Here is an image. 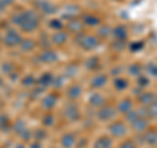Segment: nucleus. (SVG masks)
Segmentation results:
<instances>
[{
    "mask_svg": "<svg viewBox=\"0 0 157 148\" xmlns=\"http://www.w3.org/2000/svg\"><path fill=\"white\" fill-rule=\"evenodd\" d=\"M119 148H137V146L134 143V140H131V139H126L123 140L119 144Z\"/></svg>",
    "mask_w": 157,
    "mask_h": 148,
    "instance_id": "nucleus-31",
    "label": "nucleus"
},
{
    "mask_svg": "<svg viewBox=\"0 0 157 148\" xmlns=\"http://www.w3.org/2000/svg\"><path fill=\"white\" fill-rule=\"evenodd\" d=\"M149 84V77H147L144 75H140L137 77V87L139 88H144V87H148Z\"/></svg>",
    "mask_w": 157,
    "mask_h": 148,
    "instance_id": "nucleus-28",
    "label": "nucleus"
},
{
    "mask_svg": "<svg viewBox=\"0 0 157 148\" xmlns=\"http://www.w3.org/2000/svg\"><path fill=\"white\" fill-rule=\"evenodd\" d=\"M51 83H52V76H51V73H45V75H42V77L39 79V84H42L43 87L50 85Z\"/></svg>",
    "mask_w": 157,
    "mask_h": 148,
    "instance_id": "nucleus-27",
    "label": "nucleus"
},
{
    "mask_svg": "<svg viewBox=\"0 0 157 148\" xmlns=\"http://www.w3.org/2000/svg\"><path fill=\"white\" fill-rule=\"evenodd\" d=\"M111 34L115 37V39H119V41H124L128 36V32H127V28L124 25H118L111 30Z\"/></svg>",
    "mask_w": 157,
    "mask_h": 148,
    "instance_id": "nucleus-12",
    "label": "nucleus"
},
{
    "mask_svg": "<svg viewBox=\"0 0 157 148\" xmlns=\"http://www.w3.org/2000/svg\"><path fill=\"white\" fill-rule=\"evenodd\" d=\"M147 118H157V103L156 102L147 106Z\"/></svg>",
    "mask_w": 157,
    "mask_h": 148,
    "instance_id": "nucleus-24",
    "label": "nucleus"
},
{
    "mask_svg": "<svg viewBox=\"0 0 157 148\" xmlns=\"http://www.w3.org/2000/svg\"><path fill=\"white\" fill-rule=\"evenodd\" d=\"M82 25H84V24H82L81 21H77V20H72V21L68 22L67 28H68V30H70L71 33L78 34V32L81 33V30H82Z\"/></svg>",
    "mask_w": 157,
    "mask_h": 148,
    "instance_id": "nucleus-17",
    "label": "nucleus"
},
{
    "mask_svg": "<svg viewBox=\"0 0 157 148\" xmlns=\"http://www.w3.org/2000/svg\"><path fill=\"white\" fill-rule=\"evenodd\" d=\"M121 72H122V67L121 66H117L115 68H113V70L110 71V75L111 76H115V77H119Z\"/></svg>",
    "mask_w": 157,
    "mask_h": 148,
    "instance_id": "nucleus-34",
    "label": "nucleus"
},
{
    "mask_svg": "<svg viewBox=\"0 0 157 148\" xmlns=\"http://www.w3.org/2000/svg\"><path fill=\"white\" fill-rule=\"evenodd\" d=\"M132 106H134V102H132L131 98H122L117 105V111L122 113V114H127L128 111L132 110Z\"/></svg>",
    "mask_w": 157,
    "mask_h": 148,
    "instance_id": "nucleus-8",
    "label": "nucleus"
},
{
    "mask_svg": "<svg viewBox=\"0 0 157 148\" xmlns=\"http://www.w3.org/2000/svg\"><path fill=\"white\" fill-rule=\"evenodd\" d=\"M111 30L113 29L109 26V25H102L98 28V30H97V37L98 38H107L111 34Z\"/></svg>",
    "mask_w": 157,
    "mask_h": 148,
    "instance_id": "nucleus-20",
    "label": "nucleus"
},
{
    "mask_svg": "<svg viewBox=\"0 0 157 148\" xmlns=\"http://www.w3.org/2000/svg\"><path fill=\"white\" fill-rule=\"evenodd\" d=\"M155 102H156V103H157V96H156V97H155Z\"/></svg>",
    "mask_w": 157,
    "mask_h": 148,
    "instance_id": "nucleus-37",
    "label": "nucleus"
},
{
    "mask_svg": "<svg viewBox=\"0 0 157 148\" xmlns=\"http://www.w3.org/2000/svg\"><path fill=\"white\" fill-rule=\"evenodd\" d=\"M131 127H132V130L136 131V132H144L145 130H148V127H149L148 118H141V117H139L135 122L131 123Z\"/></svg>",
    "mask_w": 157,
    "mask_h": 148,
    "instance_id": "nucleus-7",
    "label": "nucleus"
},
{
    "mask_svg": "<svg viewBox=\"0 0 157 148\" xmlns=\"http://www.w3.org/2000/svg\"><path fill=\"white\" fill-rule=\"evenodd\" d=\"M141 71H143V67L139 63H132V64L128 67V73L134 77H139L141 75Z\"/></svg>",
    "mask_w": 157,
    "mask_h": 148,
    "instance_id": "nucleus-19",
    "label": "nucleus"
},
{
    "mask_svg": "<svg viewBox=\"0 0 157 148\" xmlns=\"http://www.w3.org/2000/svg\"><path fill=\"white\" fill-rule=\"evenodd\" d=\"M68 39V34L64 33V32H58L55 33V36H54L52 41L54 43H56V45H63V43H66Z\"/></svg>",
    "mask_w": 157,
    "mask_h": 148,
    "instance_id": "nucleus-21",
    "label": "nucleus"
},
{
    "mask_svg": "<svg viewBox=\"0 0 157 148\" xmlns=\"http://www.w3.org/2000/svg\"><path fill=\"white\" fill-rule=\"evenodd\" d=\"M55 103H56V96L55 95H48L47 97H45L42 105H43V107H46V109H52V107L55 106Z\"/></svg>",
    "mask_w": 157,
    "mask_h": 148,
    "instance_id": "nucleus-22",
    "label": "nucleus"
},
{
    "mask_svg": "<svg viewBox=\"0 0 157 148\" xmlns=\"http://www.w3.org/2000/svg\"><path fill=\"white\" fill-rule=\"evenodd\" d=\"M100 64H101V60H100V58L96 56V55H92V56H89V58H88L86 60H85V67H86L89 71L97 70V68L100 67Z\"/></svg>",
    "mask_w": 157,
    "mask_h": 148,
    "instance_id": "nucleus-16",
    "label": "nucleus"
},
{
    "mask_svg": "<svg viewBox=\"0 0 157 148\" xmlns=\"http://www.w3.org/2000/svg\"><path fill=\"white\" fill-rule=\"evenodd\" d=\"M111 47L114 49L115 51H122V50H124L126 43H124V41H119V39H117L115 42L111 43Z\"/></svg>",
    "mask_w": 157,
    "mask_h": 148,
    "instance_id": "nucleus-29",
    "label": "nucleus"
},
{
    "mask_svg": "<svg viewBox=\"0 0 157 148\" xmlns=\"http://www.w3.org/2000/svg\"><path fill=\"white\" fill-rule=\"evenodd\" d=\"M81 95H82V88H81V85H78V84H73V85H71L67 91V97L71 98L72 101L80 98Z\"/></svg>",
    "mask_w": 157,
    "mask_h": 148,
    "instance_id": "nucleus-10",
    "label": "nucleus"
},
{
    "mask_svg": "<svg viewBox=\"0 0 157 148\" xmlns=\"http://www.w3.org/2000/svg\"><path fill=\"white\" fill-rule=\"evenodd\" d=\"M145 70L149 76L157 77V63H148V64L145 66Z\"/></svg>",
    "mask_w": 157,
    "mask_h": 148,
    "instance_id": "nucleus-25",
    "label": "nucleus"
},
{
    "mask_svg": "<svg viewBox=\"0 0 157 148\" xmlns=\"http://www.w3.org/2000/svg\"><path fill=\"white\" fill-rule=\"evenodd\" d=\"M52 115H46L45 118V125H50V123H52Z\"/></svg>",
    "mask_w": 157,
    "mask_h": 148,
    "instance_id": "nucleus-36",
    "label": "nucleus"
},
{
    "mask_svg": "<svg viewBox=\"0 0 157 148\" xmlns=\"http://www.w3.org/2000/svg\"><path fill=\"white\" fill-rule=\"evenodd\" d=\"M88 103L94 109H100V107L106 105V97L100 92H94L88 98Z\"/></svg>",
    "mask_w": 157,
    "mask_h": 148,
    "instance_id": "nucleus-4",
    "label": "nucleus"
},
{
    "mask_svg": "<svg viewBox=\"0 0 157 148\" xmlns=\"http://www.w3.org/2000/svg\"><path fill=\"white\" fill-rule=\"evenodd\" d=\"M117 109L114 106H110V105H105L98 109L97 111V119L101 121V122H109V121H113L114 118L117 117Z\"/></svg>",
    "mask_w": 157,
    "mask_h": 148,
    "instance_id": "nucleus-3",
    "label": "nucleus"
},
{
    "mask_svg": "<svg viewBox=\"0 0 157 148\" xmlns=\"http://www.w3.org/2000/svg\"><path fill=\"white\" fill-rule=\"evenodd\" d=\"M141 138H143V140H144L148 146H156V144H157V130H156V129L148 130Z\"/></svg>",
    "mask_w": 157,
    "mask_h": 148,
    "instance_id": "nucleus-13",
    "label": "nucleus"
},
{
    "mask_svg": "<svg viewBox=\"0 0 157 148\" xmlns=\"http://www.w3.org/2000/svg\"><path fill=\"white\" fill-rule=\"evenodd\" d=\"M101 21H102V20L98 16H96V14H93V13L84 14V17H82V24H84V25H88V26L101 25Z\"/></svg>",
    "mask_w": 157,
    "mask_h": 148,
    "instance_id": "nucleus-11",
    "label": "nucleus"
},
{
    "mask_svg": "<svg viewBox=\"0 0 157 148\" xmlns=\"http://www.w3.org/2000/svg\"><path fill=\"white\" fill-rule=\"evenodd\" d=\"M107 131H109L111 138H124L128 132V127L124 122L114 121L107 126Z\"/></svg>",
    "mask_w": 157,
    "mask_h": 148,
    "instance_id": "nucleus-1",
    "label": "nucleus"
},
{
    "mask_svg": "<svg viewBox=\"0 0 157 148\" xmlns=\"http://www.w3.org/2000/svg\"><path fill=\"white\" fill-rule=\"evenodd\" d=\"M137 118H139V114H137V111H136V110H131V111H128V113L126 114V121H127V122H130V123L135 122Z\"/></svg>",
    "mask_w": 157,
    "mask_h": 148,
    "instance_id": "nucleus-30",
    "label": "nucleus"
},
{
    "mask_svg": "<svg viewBox=\"0 0 157 148\" xmlns=\"http://www.w3.org/2000/svg\"><path fill=\"white\" fill-rule=\"evenodd\" d=\"M155 93H151V92H141L139 95V101L143 106H148L151 103L155 102Z\"/></svg>",
    "mask_w": 157,
    "mask_h": 148,
    "instance_id": "nucleus-14",
    "label": "nucleus"
},
{
    "mask_svg": "<svg viewBox=\"0 0 157 148\" xmlns=\"http://www.w3.org/2000/svg\"><path fill=\"white\" fill-rule=\"evenodd\" d=\"M113 147V138L107 135H102L100 138H97L93 148H111Z\"/></svg>",
    "mask_w": 157,
    "mask_h": 148,
    "instance_id": "nucleus-9",
    "label": "nucleus"
},
{
    "mask_svg": "<svg viewBox=\"0 0 157 148\" xmlns=\"http://www.w3.org/2000/svg\"><path fill=\"white\" fill-rule=\"evenodd\" d=\"M6 41H7L8 45H11V46L12 45H17V43L20 42V36H18V34H16L14 32H9L7 38H6Z\"/></svg>",
    "mask_w": 157,
    "mask_h": 148,
    "instance_id": "nucleus-23",
    "label": "nucleus"
},
{
    "mask_svg": "<svg viewBox=\"0 0 157 148\" xmlns=\"http://www.w3.org/2000/svg\"><path fill=\"white\" fill-rule=\"evenodd\" d=\"M50 26L51 28H54V29H60L63 25H62V24H60V20H52V21H51V24H50Z\"/></svg>",
    "mask_w": 157,
    "mask_h": 148,
    "instance_id": "nucleus-35",
    "label": "nucleus"
},
{
    "mask_svg": "<svg viewBox=\"0 0 157 148\" xmlns=\"http://www.w3.org/2000/svg\"><path fill=\"white\" fill-rule=\"evenodd\" d=\"M64 115L67 119H70L72 122L75 121H78V118H80V111H78V107L76 103H68L64 109Z\"/></svg>",
    "mask_w": 157,
    "mask_h": 148,
    "instance_id": "nucleus-5",
    "label": "nucleus"
},
{
    "mask_svg": "<svg viewBox=\"0 0 157 148\" xmlns=\"http://www.w3.org/2000/svg\"><path fill=\"white\" fill-rule=\"evenodd\" d=\"M77 45H80L85 51H93L94 49L100 46V39H98L97 36H93V34L85 36V34L80 33V39H78Z\"/></svg>",
    "mask_w": 157,
    "mask_h": 148,
    "instance_id": "nucleus-2",
    "label": "nucleus"
},
{
    "mask_svg": "<svg viewBox=\"0 0 157 148\" xmlns=\"http://www.w3.org/2000/svg\"><path fill=\"white\" fill-rule=\"evenodd\" d=\"M76 143V138L72 134H66L62 138V147L63 148H72Z\"/></svg>",
    "mask_w": 157,
    "mask_h": 148,
    "instance_id": "nucleus-18",
    "label": "nucleus"
},
{
    "mask_svg": "<svg viewBox=\"0 0 157 148\" xmlns=\"http://www.w3.org/2000/svg\"><path fill=\"white\" fill-rule=\"evenodd\" d=\"M42 59L45 62H55L58 59V55L54 51H47L45 54H42Z\"/></svg>",
    "mask_w": 157,
    "mask_h": 148,
    "instance_id": "nucleus-26",
    "label": "nucleus"
},
{
    "mask_svg": "<svg viewBox=\"0 0 157 148\" xmlns=\"http://www.w3.org/2000/svg\"><path fill=\"white\" fill-rule=\"evenodd\" d=\"M113 84H114V88L117 91H119V92H123V91H126L127 88H128V85H130V83H128V80L127 79H124V77H115L114 79V81H113Z\"/></svg>",
    "mask_w": 157,
    "mask_h": 148,
    "instance_id": "nucleus-15",
    "label": "nucleus"
},
{
    "mask_svg": "<svg viewBox=\"0 0 157 148\" xmlns=\"http://www.w3.org/2000/svg\"><path fill=\"white\" fill-rule=\"evenodd\" d=\"M77 71H78V68H77L76 64H71V66H68V67H67V75L70 73V76H71V77L76 76Z\"/></svg>",
    "mask_w": 157,
    "mask_h": 148,
    "instance_id": "nucleus-33",
    "label": "nucleus"
},
{
    "mask_svg": "<svg viewBox=\"0 0 157 148\" xmlns=\"http://www.w3.org/2000/svg\"><path fill=\"white\" fill-rule=\"evenodd\" d=\"M107 81H109V77H107L106 73H98L90 80V88L93 89H100V88H104Z\"/></svg>",
    "mask_w": 157,
    "mask_h": 148,
    "instance_id": "nucleus-6",
    "label": "nucleus"
},
{
    "mask_svg": "<svg viewBox=\"0 0 157 148\" xmlns=\"http://www.w3.org/2000/svg\"><path fill=\"white\" fill-rule=\"evenodd\" d=\"M143 47H144V42H141V41L132 42L131 45H130V49H131L132 51H139V50H141Z\"/></svg>",
    "mask_w": 157,
    "mask_h": 148,
    "instance_id": "nucleus-32",
    "label": "nucleus"
}]
</instances>
